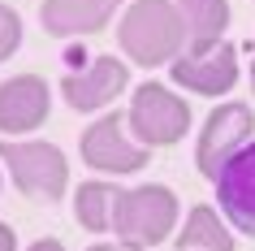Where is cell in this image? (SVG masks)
Instances as JSON below:
<instances>
[{"label":"cell","instance_id":"obj_19","mask_svg":"<svg viewBox=\"0 0 255 251\" xmlns=\"http://www.w3.org/2000/svg\"><path fill=\"white\" fill-rule=\"evenodd\" d=\"M251 87H255V65H251Z\"/></svg>","mask_w":255,"mask_h":251},{"label":"cell","instance_id":"obj_6","mask_svg":"<svg viewBox=\"0 0 255 251\" xmlns=\"http://www.w3.org/2000/svg\"><path fill=\"white\" fill-rule=\"evenodd\" d=\"M82 160L95 173H138L147 165V147L138 143L134 134H126V117L121 113H104L95 117L78 139Z\"/></svg>","mask_w":255,"mask_h":251},{"label":"cell","instance_id":"obj_2","mask_svg":"<svg viewBox=\"0 0 255 251\" xmlns=\"http://www.w3.org/2000/svg\"><path fill=\"white\" fill-rule=\"evenodd\" d=\"M0 165L22 195L56 204L69 186V165L61 156V147L43 143V139H0Z\"/></svg>","mask_w":255,"mask_h":251},{"label":"cell","instance_id":"obj_4","mask_svg":"<svg viewBox=\"0 0 255 251\" xmlns=\"http://www.w3.org/2000/svg\"><path fill=\"white\" fill-rule=\"evenodd\" d=\"M126 126H130V134H134L143 147H169V143H177V139L190 130V108H186V100L173 95L169 87L143 82V87H134Z\"/></svg>","mask_w":255,"mask_h":251},{"label":"cell","instance_id":"obj_11","mask_svg":"<svg viewBox=\"0 0 255 251\" xmlns=\"http://www.w3.org/2000/svg\"><path fill=\"white\" fill-rule=\"evenodd\" d=\"M126 0H43L39 22L48 35L74 39V35H91V30L108 26V17L117 13Z\"/></svg>","mask_w":255,"mask_h":251},{"label":"cell","instance_id":"obj_15","mask_svg":"<svg viewBox=\"0 0 255 251\" xmlns=\"http://www.w3.org/2000/svg\"><path fill=\"white\" fill-rule=\"evenodd\" d=\"M22 17H17V9H9V4H0V65L9 61V56L22 48Z\"/></svg>","mask_w":255,"mask_h":251},{"label":"cell","instance_id":"obj_7","mask_svg":"<svg viewBox=\"0 0 255 251\" xmlns=\"http://www.w3.org/2000/svg\"><path fill=\"white\" fill-rule=\"evenodd\" d=\"M251 130H255V113L251 104H216L203 121L199 139H195V165H199L203 178H212L225 169V160L238 152L242 143H251Z\"/></svg>","mask_w":255,"mask_h":251},{"label":"cell","instance_id":"obj_1","mask_svg":"<svg viewBox=\"0 0 255 251\" xmlns=\"http://www.w3.org/2000/svg\"><path fill=\"white\" fill-rule=\"evenodd\" d=\"M117 43L126 48V56L143 69L156 65H173L186 52V22L177 13L173 0H134L126 4V17L117 26Z\"/></svg>","mask_w":255,"mask_h":251},{"label":"cell","instance_id":"obj_13","mask_svg":"<svg viewBox=\"0 0 255 251\" xmlns=\"http://www.w3.org/2000/svg\"><path fill=\"white\" fill-rule=\"evenodd\" d=\"M177 251H234V238H229V225L221 217V208H208V204H195L186 212V221L177 230Z\"/></svg>","mask_w":255,"mask_h":251},{"label":"cell","instance_id":"obj_17","mask_svg":"<svg viewBox=\"0 0 255 251\" xmlns=\"http://www.w3.org/2000/svg\"><path fill=\"white\" fill-rule=\"evenodd\" d=\"M0 251H17V238H13V230L0 221Z\"/></svg>","mask_w":255,"mask_h":251},{"label":"cell","instance_id":"obj_12","mask_svg":"<svg viewBox=\"0 0 255 251\" xmlns=\"http://www.w3.org/2000/svg\"><path fill=\"white\" fill-rule=\"evenodd\" d=\"M126 195V186L108 182V178H91L74 191V217H78L82 230L91 234H113V217H117V204Z\"/></svg>","mask_w":255,"mask_h":251},{"label":"cell","instance_id":"obj_3","mask_svg":"<svg viewBox=\"0 0 255 251\" xmlns=\"http://www.w3.org/2000/svg\"><path fill=\"white\" fill-rule=\"evenodd\" d=\"M177 225V195L169 186H134L126 191L117 204V217H113V234L130 247H156L173 234Z\"/></svg>","mask_w":255,"mask_h":251},{"label":"cell","instance_id":"obj_8","mask_svg":"<svg viewBox=\"0 0 255 251\" xmlns=\"http://www.w3.org/2000/svg\"><path fill=\"white\" fill-rule=\"evenodd\" d=\"M126 82H130V69L117 56H95L82 69H69L61 78V100L74 113H100L126 91Z\"/></svg>","mask_w":255,"mask_h":251},{"label":"cell","instance_id":"obj_9","mask_svg":"<svg viewBox=\"0 0 255 251\" xmlns=\"http://www.w3.org/2000/svg\"><path fill=\"white\" fill-rule=\"evenodd\" d=\"M216 208L234 230L255 238V139L242 143L216 173Z\"/></svg>","mask_w":255,"mask_h":251},{"label":"cell","instance_id":"obj_18","mask_svg":"<svg viewBox=\"0 0 255 251\" xmlns=\"http://www.w3.org/2000/svg\"><path fill=\"white\" fill-rule=\"evenodd\" d=\"M30 251H65L56 238H39V243H30Z\"/></svg>","mask_w":255,"mask_h":251},{"label":"cell","instance_id":"obj_16","mask_svg":"<svg viewBox=\"0 0 255 251\" xmlns=\"http://www.w3.org/2000/svg\"><path fill=\"white\" fill-rule=\"evenodd\" d=\"M87 251H143V247H130V243H95V247H87Z\"/></svg>","mask_w":255,"mask_h":251},{"label":"cell","instance_id":"obj_14","mask_svg":"<svg viewBox=\"0 0 255 251\" xmlns=\"http://www.w3.org/2000/svg\"><path fill=\"white\" fill-rule=\"evenodd\" d=\"M182 22H186L190 43H208L221 39L229 26V0H173Z\"/></svg>","mask_w":255,"mask_h":251},{"label":"cell","instance_id":"obj_10","mask_svg":"<svg viewBox=\"0 0 255 251\" xmlns=\"http://www.w3.org/2000/svg\"><path fill=\"white\" fill-rule=\"evenodd\" d=\"M52 113V87L39 74H13L0 82V134H30Z\"/></svg>","mask_w":255,"mask_h":251},{"label":"cell","instance_id":"obj_5","mask_svg":"<svg viewBox=\"0 0 255 251\" xmlns=\"http://www.w3.org/2000/svg\"><path fill=\"white\" fill-rule=\"evenodd\" d=\"M169 78L195 95H225L238 82V52L225 35L208 43H186V52L169 65Z\"/></svg>","mask_w":255,"mask_h":251}]
</instances>
